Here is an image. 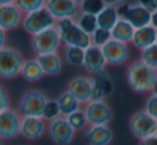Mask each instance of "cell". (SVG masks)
I'll return each mask as SVG.
<instances>
[{"mask_svg":"<svg viewBox=\"0 0 157 145\" xmlns=\"http://www.w3.org/2000/svg\"><path fill=\"white\" fill-rule=\"evenodd\" d=\"M156 40L157 30L153 26L148 25V26L142 27V28L135 29L131 43L136 48L143 51L156 43Z\"/></svg>","mask_w":157,"mask_h":145,"instance_id":"d6986e66","label":"cell"},{"mask_svg":"<svg viewBox=\"0 0 157 145\" xmlns=\"http://www.w3.org/2000/svg\"><path fill=\"white\" fill-rule=\"evenodd\" d=\"M57 105L59 108V113L61 116H69L70 114L76 112L82 108V104L67 90L63 91L56 98Z\"/></svg>","mask_w":157,"mask_h":145,"instance_id":"603a6c76","label":"cell"},{"mask_svg":"<svg viewBox=\"0 0 157 145\" xmlns=\"http://www.w3.org/2000/svg\"><path fill=\"white\" fill-rule=\"evenodd\" d=\"M60 115L59 113V108L57 105L56 100H50L48 99V103H46L45 108H44L43 111V117L45 120H51V119H54L56 117H58Z\"/></svg>","mask_w":157,"mask_h":145,"instance_id":"d6a6232c","label":"cell"},{"mask_svg":"<svg viewBox=\"0 0 157 145\" xmlns=\"http://www.w3.org/2000/svg\"><path fill=\"white\" fill-rule=\"evenodd\" d=\"M60 45L61 42L56 27H52L38 35L33 36L30 40L31 50L37 56L58 53Z\"/></svg>","mask_w":157,"mask_h":145,"instance_id":"8992f818","label":"cell"},{"mask_svg":"<svg viewBox=\"0 0 157 145\" xmlns=\"http://www.w3.org/2000/svg\"><path fill=\"white\" fill-rule=\"evenodd\" d=\"M75 23L78 25V27L86 32L87 35H92L95 30H96L98 27H97V20L96 15H93V14L84 13L81 12L78 14V16L75 17Z\"/></svg>","mask_w":157,"mask_h":145,"instance_id":"4316f807","label":"cell"},{"mask_svg":"<svg viewBox=\"0 0 157 145\" xmlns=\"http://www.w3.org/2000/svg\"><path fill=\"white\" fill-rule=\"evenodd\" d=\"M90 40H92V45L101 48L105 45L109 40H111V32L109 30L97 28L94 32L90 35Z\"/></svg>","mask_w":157,"mask_h":145,"instance_id":"1f68e13d","label":"cell"},{"mask_svg":"<svg viewBox=\"0 0 157 145\" xmlns=\"http://www.w3.org/2000/svg\"><path fill=\"white\" fill-rule=\"evenodd\" d=\"M151 93L157 96V80H156V82H155L154 86H153V89H152V91H151Z\"/></svg>","mask_w":157,"mask_h":145,"instance_id":"b9f144b4","label":"cell"},{"mask_svg":"<svg viewBox=\"0 0 157 145\" xmlns=\"http://www.w3.org/2000/svg\"><path fill=\"white\" fill-rule=\"evenodd\" d=\"M156 134H157V133H156Z\"/></svg>","mask_w":157,"mask_h":145,"instance_id":"7dc6e473","label":"cell"},{"mask_svg":"<svg viewBox=\"0 0 157 145\" xmlns=\"http://www.w3.org/2000/svg\"><path fill=\"white\" fill-rule=\"evenodd\" d=\"M0 145H2V140H0Z\"/></svg>","mask_w":157,"mask_h":145,"instance_id":"ee69618b","label":"cell"},{"mask_svg":"<svg viewBox=\"0 0 157 145\" xmlns=\"http://www.w3.org/2000/svg\"><path fill=\"white\" fill-rule=\"evenodd\" d=\"M140 60L147 65L150 68L157 71V43L153 44L152 46L141 51Z\"/></svg>","mask_w":157,"mask_h":145,"instance_id":"f546056e","label":"cell"},{"mask_svg":"<svg viewBox=\"0 0 157 145\" xmlns=\"http://www.w3.org/2000/svg\"><path fill=\"white\" fill-rule=\"evenodd\" d=\"M48 131V124L43 117L22 116L20 135L28 141H37L44 136Z\"/></svg>","mask_w":157,"mask_h":145,"instance_id":"9a60e30c","label":"cell"},{"mask_svg":"<svg viewBox=\"0 0 157 145\" xmlns=\"http://www.w3.org/2000/svg\"><path fill=\"white\" fill-rule=\"evenodd\" d=\"M63 57L67 63L73 67H83L84 63V50L75 46H65Z\"/></svg>","mask_w":157,"mask_h":145,"instance_id":"484cf974","label":"cell"},{"mask_svg":"<svg viewBox=\"0 0 157 145\" xmlns=\"http://www.w3.org/2000/svg\"><path fill=\"white\" fill-rule=\"evenodd\" d=\"M114 134L109 125L88 126L84 133V141L87 145H110Z\"/></svg>","mask_w":157,"mask_h":145,"instance_id":"e0dca14e","label":"cell"},{"mask_svg":"<svg viewBox=\"0 0 157 145\" xmlns=\"http://www.w3.org/2000/svg\"><path fill=\"white\" fill-rule=\"evenodd\" d=\"M139 145H157V134L140 140Z\"/></svg>","mask_w":157,"mask_h":145,"instance_id":"8d00e7d4","label":"cell"},{"mask_svg":"<svg viewBox=\"0 0 157 145\" xmlns=\"http://www.w3.org/2000/svg\"><path fill=\"white\" fill-rule=\"evenodd\" d=\"M128 128L130 133L140 141L157 133V121L144 110H139L130 116Z\"/></svg>","mask_w":157,"mask_h":145,"instance_id":"5b68a950","label":"cell"},{"mask_svg":"<svg viewBox=\"0 0 157 145\" xmlns=\"http://www.w3.org/2000/svg\"><path fill=\"white\" fill-rule=\"evenodd\" d=\"M107 63L101 52V48L95 45H90L84 50V63L83 68L90 75L99 73L105 70Z\"/></svg>","mask_w":157,"mask_h":145,"instance_id":"ac0fdd59","label":"cell"},{"mask_svg":"<svg viewBox=\"0 0 157 145\" xmlns=\"http://www.w3.org/2000/svg\"><path fill=\"white\" fill-rule=\"evenodd\" d=\"M48 98L42 90L30 88L24 91L17 104L16 111L21 116L42 117Z\"/></svg>","mask_w":157,"mask_h":145,"instance_id":"3957f363","label":"cell"},{"mask_svg":"<svg viewBox=\"0 0 157 145\" xmlns=\"http://www.w3.org/2000/svg\"><path fill=\"white\" fill-rule=\"evenodd\" d=\"M137 3L147 9L148 11L153 12L156 10V0H137Z\"/></svg>","mask_w":157,"mask_h":145,"instance_id":"d590c367","label":"cell"},{"mask_svg":"<svg viewBox=\"0 0 157 145\" xmlns=\"http://www.w3.org/2000/svg\"><path fill=\"white\" fill-rule=\"evenodd\" d=\"M61 44L65 46H75L80 48H87L92 45L90 36L84 32L74 20H61L55 25Z\"/></svg>","mask_w":157,"mask_h":145,"instance_id":"7a4b0ae2","label":"cell"},{"mask_svg":"<svg viewBox=\"0 0 157 145\" xmlns=\"http://www.w3.org/2000/svg\"><path fill=\"white\" fill-rule=\"evenodd\" d=\"M110 32H111V39L128 44L131 43L135 28L125 20L118 18Z\"/></svg>","mask_w":157,"mask_h":145,"instance_id":"7402d4cb","label":"cell"},{"mask_svg":"<svg viewBox=\"0 0 157 145\" xmlns=\"http://www.w3.org/2000/svg\"><path fill=\"white\" fill-rule=\"evenodd\" d=\"M20 75L28 83H38L43 78L44 73L37 59L30 58L25 59Z\"/></svg>","mask_w":157,"mask_h":145,"instance_id":"44dd1931","label":"cell"},{"mask_svg":"<svg viewBox=\"0 0 157 145\" xmlns=\"http://www.w3.org/2000/svg\"><path fill=\"white\" fill-rule=\"evenodd\" d=\"M67 119L74 131H80V130H83L88 127V123L86 120L85 114H84L82 108L76 112L70 114L69 116H67Z\"/></svg>","mask_w":157,"mask_h":145,"instance_id":"f1b7e54d","label":"cell"},{"mask_svg":"<svg viewBox=\"0 0 157 145\" xmlns=\"http://www.w3.org/2000/svg\"><path fill=\"white\" fill-rule=\"evenodd\" d=\"M94 78V84L99 90L102 93V95L105 97L111 95L114 90V84L112 78H110V75L108 74V72L105 70L99 72V73L93 75Z\"/></svg>","mask_w":157,"mask_h":145,"instance_id":"d4e9b609","label":"cell"},{"mask_svg":"<svg viewBox=\"0 0 157 145\" xmlns=\"http://www.w3.org/2000/svg\"><path fill=\"white\" fill-rule=\"evenodd\" d=\"M22 116L16 110L9 108L0 112V140H13L20 135Z\"/></svg>","mask_w":157,"mask_h":145,"instance_id":"4fadbf2b","label":"cell"},{"mask_svg":"<svg viewBox=\"0 0 157 145\" xmlns=\"http://www.w3.org/2000/svg\"><path fill=\"white\" fill-rule=\"evenodd\" d=\"M151 26H153L157 30V10L152 12V15H151Z\"/></svg>","mask_w":157,"mask_h":145,"instance_id":"ab89813d","label":"cell"},{"mask_svg":"<svg viewBox=\"0 0 157 145\" xmlns=\"http://www.w3.org/2000/svg\"><path fill=\"white\" fill-rule=\"evenodd\" d=\"M93 88H94L93 76L78 75L69 81L66 90L71 93L82 105H84L92 100Z\"/></svg>","mask_w":157,"mask_h":145,"instance_id":"7c38bea8","label":"cell"},{"mask_svg":"<svg viewBox=\"0 0 157 145\" xmlns=\"http://www.w3.org/2000/svg\"><path fill=\"white\" fill-rule=\"evenodd\" d=\"M11 98L10 93L5 85L0 84V112L11 108Z\"/></svg>","mask_w":157,"mask_h":145,"instance_id":"e575fe53","label":"cell"},{"mask_svg":"<svg viewBox=\"0 0 157 145\" xmlns=\"http://www.w3.org/2000/svg\"><path fill=\"white\" fill-rule=\"evenodd\" d=\"M105 6H111V7H118L126 2V0H103Z\"/></svg>","mask_w":157,"mask_h":145,"instance_id":"f35d334b","label":"cell"},{"mask_svg":"<svg viewBox=\"0 0 157 145\" xmlns=\"http://www.w3.org/2000/svg\"><path fill=\"white\" fill-rule=\"evenodd\" d=\"M7 40H8L7 31H5L3 29L0 28V48H2L3 46L7 45Z\"/></svg>","mask_w":157,"mask_h":145,"instance_id":"74e56055","label":"cell"},{"mask_svg":"<svg viewBox=\"0 0 157 145\" xmlns=\"http://www.w3.org/2000/svg\"><path fill=\"white\" fill-rule=\"evenodd\" d=\"M156 10H157V0H156Z\"/></svg>","mask_w":157,"mask_h":145,"instance_id":"f6af8a7d","label":"cell"},{"mask_svg":"<svg viewBox=\"0 0 157 145\" xmlns=\"http://www.w3.org/2000/svg\"><path fill=\"white\" fill-rule=\"evenodd\" d=\"M55 25L56 21L45 8H41L37 11L25 14L22 22L23 29L31 37L48 28L55 27Z\"/></svg>","mask_w":157,"mask_h":145,"instance_id":"52a82bcc","label":"cell"},{"mask_svg":"<svg viewBox=\"0 0 157 145\" xmlns=\"http://www.w3.org/2000/svg\"><path fill=\"white\" fill-rule=\"evenodd\" d=\"M44 8L56 22L61 20H75L80 13V6L73 0H46Z\"/></svg>","mask_w":157,"mask_h":145,"instance_id":"5bb4252c","label":"cell"},{"mask_svg":"<svg viewBox=\"0 0 157 145\" xmlns=\"http://www.w3.org/2000/svg\"><path fill=\"white\" fill-rule=\"evenodd\" d=\"M10 3H14V0H0V6L10 5Z\"/></svg>","mask_w":157,"mask_h":145,"instance_id":"60d3db41","label":"cell"},{"mask_svg":"<svg viewBox=\"0 0 157 145\" xmlns=\"http://www.w3.org/2000/svg\"><path fill=\"white\" fill-rule=\"evenodd\" d=\"M156 43H157V40H156Z\"/></svg>","mask_w":157,"mask_h":145,"instance_id":"bcb514c9","label":"cell"},{"mask_svg":"<svg viewBox=\"0 0 157 145\" xmlns=\"http://www.w3.org/2000/svg\"><path fill=\"white\" fill-rule=\"evenodd\" d=\"M48 133L56 145H70L74 139L75 131L68 123L67 117L59 115L48 123Z\"/></svg>","mask_w":157,"mask_h":145,"instance_id":"30bf717a","label":"cell"},{"mask_svg":"<svg viewBox=\"0 0 157 145\" xmlns=\"http://www.w3.org/2000/svg\"><path fill=\"white\" fill-rule=\"evenodd\" d=\"M100 48L103 57H105V63H107V66L109 65L113 66V67L123 66L128 61L129 57H130V51H129L128 44L113 39L109 40Z\"/></svg>","mask_w":157,"mask_h":145,"instance_id":"8fae6325","label":"cell"},{"mask_svg":"<svg viewBox=\"0 0 157 145\" xmlns=\"http://www.w3.org/2000/svg\"><path fill=\"white\" fill-rule=\"evenodd\" d=\"M88 126L109 125L113 118V111L105 100H90L82 105Z\"/></svg>","mask_w":157,"mask_h":145,"instance_id":"ba28073f","label":"cell"},{"mask_svg":"<svg viewBox=\"0 0 157 145\" xmlns=\"http://www.w3.org/2000/svg\"><path fill=\"white\" fill-rule=\"evenodd\" d=\"M24 14L14 3L0 6V28L12 31L22 26Z\"/></svg>","mask_w":157,"mask_h":145,"instance_id":"2e32d148","label":"cell"},{"mask_svg":"<svg viewBox=\"0 0 157 145\" xmlns=\"http://www.w3.org/2000/svg\"><path fill=\"white\" fill-rule=\"evenodd\" d=\"M120 18L117 13L116 7L111 6H105L100 12L96 15L97 20V27L105 30H111L117 20Z\"/></svg>","mask_w":157,"mask_h":145,"instance_id":"cb8c5ba5","label":"cell"},{"mask_svg":"<svg viewBox=\"0 0 157 145\" xmlns=\"http://www.w3.org/2000/svg\"><path fill=\"white\" fill-rule=\"evenodd\" d=\"M73 1H74V2H75V3H78V6H80L82 2H83V0H73Z\"/></svg>","mask_w":157,"mask_h":145,"instance_id":"7bdbcfd3","label":"cell"},{"mask_svg":"<svg viewBox=\"0 0 157 145\" xmlns=\"http://www.w3.org/2000/svg\"><path fill=\"white\" fill-rule=\"evenodd\" d=\"M125 80L128 87L136 93H148L157 80V71L141 60H135L127 67Z\"/></svg>","mask_w":157,"mask_h":145,"instance_id":"6da1fadb","label":"cell"},{"mask_svg":"<svg viewBox=\"0 0 157 145\" xmlns=\"http://www.w3.org/2000/svg\"><path fill=\"white\" fill-rule=\"evenodd\" d=\"M116 9L120 18L128 22L135 29L151 25L152 12L140 6L139 3H123L116 7Z\"/></svg>","mask_w":157,"mask_h":145,"instance_id":"9c48e42d","label":"cell"},{"mask_svg":"<svg viewBox=\"0 0 157 145\" xmlns=\"http://www.w3.org/2000/svg\"><path fill=\"white\" fill-rule=\"evenodd\" d=\"M46 0H14V5L22 11V13L28 14L33 11L44 8Z\"/></svg>","mask_w":157,"mask_h":145,"instance_id":"83f0119b","label":"cell"},{"mask_svg":"<svg viewBox=\"0 0 157 145\" xmlns=\"http://www.w3.org/2000/svg\"><path fill=\"white\" fill-rule=\"evenodd\" d=\"M24 61V56L17 48L7 45L0 48V80L10 81L17 78Z\"/></svg>","mask_w":157,"mask_h":145,"instance_id":"277c9868","label":"cell"},{"mask_svg":"<svg viewBox=\"0 0 157 145\" xmlns=\"http://www.w3.org/2000/svg\"><path fill=\"white\" fill-rule=\"evenodd\" d=\"M105 7V3L103 0H83V2L80 5V11L97 15Z\"/></svg>","mask_w":157,"mask_h":145,"instance_id":"4dcf8cb0","label":"cell"},{"mask_svg":"<svg viewBox=\"0 0 157 145\" xmlns=\"http://www.w3.org/2000/svg\"><path fill=\"white\" fill-rule=\"evenodd\" d=\"M36 59L39 63L44 75L56 76L63 70V59L58 53L40 55L36 57Z\"/></svg>","mask_w":157,"mask_h":145,"instance_id":"ffe728a7","label":"cell"},{"mask_svg":"<svg viewBox=\"0 0 157 145\" xmlns=\"http://www.w3.org/2000/svg\"><path fill=\"white\" fill-rule=\"evenodd\" d=\"M143 110L157 121V96L151 93L150 97L146 99Z\"/></svg>","mask_w":157,"mask_h":145,"instance_id":"836d02e7","label":"cell"}]
</instances>
